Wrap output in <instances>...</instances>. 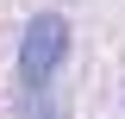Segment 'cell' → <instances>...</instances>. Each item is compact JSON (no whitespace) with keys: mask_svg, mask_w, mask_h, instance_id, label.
<instances>
[{"mask_svg":"<svg viewBox=\"0 0 125 119\" xmlns=\"http://www.w3.org/2000/svg\"><path fill=\"white\" fill-rule=\"evenodd\" d=\"M62 57H69V19L62 13H31L25 38H19V82H25V94H44L56 82Z\"/></svg>","mask_w":125,"mask_h":119,"instance_id":"1","label":"cell"}]
</instances>
